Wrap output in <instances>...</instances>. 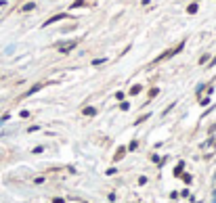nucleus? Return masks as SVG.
I'll use <instances>...</instances> for the list:
<instances>
[{
  "instance_id": "f257e3e1",
  "label": "nucleus",
  "mask_w": 216,
  "mask_h": 203,
  "mask_svg": "<svg viewBox=\"0 0 216 203\" xmlns=\"http://www.w3.org/2000/svg\"><path fill=\"white\" fill-rule=\"evenodd\" d=\"M78 46V40H69V42H63V44H59V52L61 55H67L69 50H74Z\"/></svg>"
},
{
  "instance_id": "f03ea898",
  "label": "nucleus",
  "mask_w": 216,
  "mask_h": 203,
  "mask_svg": "<svg viewBox=\"0 0 216 203\" xmlns=\"http://www.w3.org/2000/svg\"><path fill=\"white\" fill-rule=\"evenodd\" d=\"M61 19H67V15H55V17H50V19H46V21H44V25H42V27H48V25L50 23H57V21H61Z\"/></svg>"
},
{
  "instance_id": "7ed1b4c3",
  "label": "nucleus",
  "mask_w": 216,
  "mask_h": 203,
  "mask_svg": "<svg viewBox=\"0 0 216 203\" xmlns=\"http://www.w3.org/2000/svg\"><path fill=\"white\" fill-rule=\"evenodd\" d=\"M124 155H126V149H124V147H120L118 151H115V157H113V159H115V161H120Z\"/></svg>"
},
{
  "instance_id": "20e7f679",
  "label": "nucleus",
  "mask_w": 216,
  "mask_h": 203,
  "mask_svg": "<svg viewBox=\"0 0 216 203\" xmlns=\"http://www.w3.org/2000/svg\"><path fill=\"white\" fill-rule=\"evenodd\" d=\"M42 86H44V84H36V86H32V88H30V90H28V92H25V96H30V94H34V92H38V90H40V88H42Z\"/></svg>"
},
{
  "instance_id": "39448f33",
  "label": "nucleus",
  "mask_w": 216,
  "mask_h": 203,
  "mask_svg": "<svg viewBox=\"0 0 216 203\" xmlns=\"http://www.w3.org/2000/svg\"><path fill=\"white\" fill-rule=\"evenodd\" d=\"M82 113L90 117V115H97V109H95V107H84V111H82Z\"/></svg>"
},
{
  "instance_id": "423d86ee",
  "label": "nucleus",
  "mask_w": 216,
  "mask_h": 203,
  "mask_svg": "<svg viewBox=\"0 0 216 203\" xmlns=\"http://www.w3.org/2000/svg\"><path fill=\"white\" fill-rule=\"evenodd\" d=\"M141 90H143V84H134V86L130 88V94H139Z\"/></svg>"
},
{
  "instance_id": "0eeeda50",
  "label": "nucleus",
  "mask_w": 216,
  "mask_h": 203,
  "mask_svg": "<svg viewBox=\"0 0 216 203\" xmlns=\"http://www.w3.org/2000/svg\"><path fill=\"white\" fill-rule=\"evenodd\" d=\"M183 167H185V163L181 161V163H178V165L174 167V176H181V174H183Z\"/></svg>"
},
{
  "instance_id": "6e6552de",
  "label": "nucleus",
  "mask_w": 216,
  "mask_h": 203,
  "mask_svg": "<svg viewBox=\"0 0 216 203\" xmlns=\"http://www.w3.org/2000/svg\"><path fill=\"white\" fill-rule=\"evenodd\" d=\"M34 8H36V4H34V2H28V4L21 6V11H34Z\"/></svg>"
},
{
  "instance_id": "1a4fd4ad",
  "label": "nucleus",
  "mask_w": 216,
  "mask_h": 203,
  "mask_svg": "<svg viewBox=\"0 0 216 203\" xmlns=\"http://www.w3.org/2000/svg\"><path fill=\"white\" fill-rule=\"evenodd\" d=\"M86 0H76V2H71V8H78V6H84Z\"/></svg>"
},
{
  "instance_id": "9d476101",
  "label": "nucleus",
  "mask_w": 216,
  "mask_h": 203,
  "mask_svg": "<svg viewBox=\"0 0 216 203\" xmlns=\"http://www.w3.org/2000/svg\"><path fill=\"white\" fill-rule=\"evenodd\" d=\"M159 94V88H151L149 90V99H153V96H157Z\"/></svg>"
},
{
  "instance_id": "9b49d317",
  "label": "nucleus",
  "mask_w": 216,
  "mask_h": 203,
  "mask_svg": "<svg viewBox=\"0 0 216 203\" xmlns=\"http://www.w3.org/2000/svg\"><path fill=\"white\" fill-rule=\"evenodd\" d=\"M187 11H189V13H197V4H195V2H193V4H189V6H187Z\"/></svg>"
},
{
  "instance_id": "f8f14e48",
  "label": "nucleus",
  "mask_w": 216,
  "mask_h": 203,
  "mask_svg": "<svg viewBox=\"0 0 216 203\" xmlns=\"http://www.w3.org/2000/svg\"><path fill=\"white\" fill-rule=\"evenodd\" d=\"M183 176V180L187 182V184H191V176H189V174H181Z\"/></svg>"
},
{
  "instance_id": "ddd939ff",
  "label": "nucleus",
  "mask_w": 216,
  "mask_h": 203,
  "mask_svg": "<svg viewBox=\"0 0 216 203\" xmlns=\"http://www.w3.org/2000/svg\"><path fill=\"white\" fill-rule=\"evenodd\" d=\"M103 63H105V59H95L92 61V65H103Z\"/></svg>"
},
{
  "instance_id": "4468645a",
  "label": "nucleus",
  "mask_w": 216,
  "mask_h": 203,
  "mask_svg": "<svg viewBox=\"0 0 216 203\" xmlns=\"http://www.w3.org/2000/svg\"><path fill=\"white\" fill-rule=\"evenodd\" d=\"M120 109L126 111V109H130V105H128V103H122V105H120Z\"/></svg>"
},
{
  "instance_id": "2eb2a0df",
  "label": "nucleus",
  "mask_w": 216,
  "mask_h": 203,
  "mask_svg": "<svg viewBox=\"0 0 216 203\" xmlns=\"http://www.w3.org/2000/svg\"><path fill=\"white\" fill-rule=\"evenodd\" d=\"M210 59V55H202V59H199V63H206V61Z\"/></svg>"
},
{
  "instance_id": "dca6fc26",
  "label": "nucleus",
  "mask_w": 216,
  "mask_h": 203,
  "mask_svg": "<svg viewBox=\"0 0 216 203\" xmlns=\"http://www.w3.org/2000/svg\"><path fill=\"white\" fill-rule=\"evenodd\" d=\"M52 203H65V201H63V199H55V201H52Z\"/></svg>"
}]
</instances>
